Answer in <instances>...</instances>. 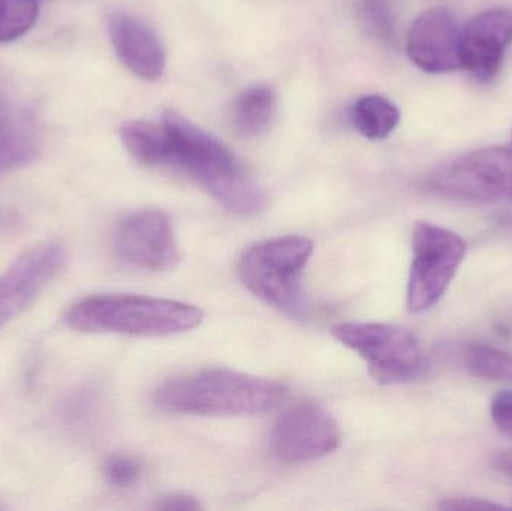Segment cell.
Segmentation results:
<instances>
[{
    "label": "cell",
    "instance_id": "cell-1",
    "mask_svg": "<svg viewBox=\"0 0 512 511\" xmlns=\"http://www.w3.org/2000/svg\"><path fill=\"white\" fill-rule=\"evenodd\" d=\"M162 125L170 138L167 165L185 171L234 215L254 216L265 209L264 189L218 138L173 110L165 111Z\"/></svg>",
    "mask_w": 512,
    "mask_h": 511
},
{
    "label": "cell",
    "instance_id": "cell-2",
    "mask_svg": "<svg viewBox=\"0 0 512 511\" xmlns=\"http://www.w3.org/2000/svg\"><path fill=\"white\" fill-rule=\"evenodd\" d=\"M288 396L280 383L230 369H204L159 387V411L182 416H259L276 410Z\"/></svg>",
    "mask_w": 512,
    "mask_h": 511
},
{
    "label": "cell",
    "instance_id": "cell-3",
    "mask_svg": "<svg viewBox=\"0 0 512 511\" xmlns=\"http://www.w3.org/2000/svg\"><path fill=\"white\" fill-rule=\"evenodd\" d=\"M198 306L135 294H96L71 306L66 323L83 333L167 338L203 323Z\"/></svg>",
    "mask_w": 512,
    "mask_h": 511
},
{
    "label": "cell",
    "instance_id": "cell-4",
    "mask_svg": "<svg viewBox=\"0 0 512 511\" xmlns=\"http://www.w3.org/2000/svg\"><path fill=\"white\" fill-rule=\"evenodd\" d=\"M312 254L313 243L307 237H276L243 251L237 270L243 285L259 300L289 317H301L307 309L301 276Z\"/></svg>",
    "mask_w": 512,
    "mask_h": 511
},
{
    "label": "cell",
    "instance_id": "cell-5",
    "mask_svg": "<svg viewBox=\"0 0 512 511\" xmlns=\"http://www.w3.org/2000/svg\"><path fill=\"white\" fill-rule=\"evenodd\" d=\"M334 338L355 351L369 374L385 386L411 383L429 368L426 353L414 333L384 323H343L331 330Z\"/></svg>",
    "mask_w": 512,
    "mask_h": 511
},
{
    "label": "cell",
    "instance_id": "cell-6",
    "mask_svg": "<svg viewBox=\"0 0 512 511\" xmlns=\"http://www.w3.org/2000/svg\"><path fill=\"white\" fill-rule=\"evenodd\" d=\"M466 249L465 240L454 231L430 222L415 225L406 293L409 311H429L444 297L463 263Z\"/></svg>",
    "mask_w": 512,
    "mask_h": 511
},
{
    "label": "cell",
    "instance_id": "cell-7",
    "mask_svg": "<svg viewBox=\"0 0 512 511\" xmlns=\"http://www.w3.org/2000/svg\"><path fill=\"white\" fill-rule=\"evenodd\" d=\"M439 197L465 203H490L512 197V144L475 150L441 165L427 179Z\"/></svg>",
    "mask_w": 512,
    "mask_h": 511
},
{
    "label": "cell",
    "instance_id": "cell-8",
    "mask_svg": "<svg viewBox=\"0 0 512 511\" xmlns=\"http://www.w3.org/2000/svg\"><path fill=\"white\" fill-rule=\"evenodd\" d=\"M340 428L321 405L303 402L277 419L271 431V449L288 464L315 461L330 455L340 444Z\"/></svg>",
    "mask_w": 512,
    "mask_h": 511
},
{
    "label": "cell",
    "instance_id": "cell-9",
    "mask_svg": "<svg viewBox=\"0 0 512 511\" xmlns=\"http://www.w3.org/2000/svg\"><path fill=\"white\" fill-rule=\"evenodd\" d=\"M114 249L125 263L149 272H168L182 260L170 219L159 210L123 219L114 233Z\"/></svg>",
    "mask_w": 512,
    "mask_h": 511
},
{
    "label": "cell",
    "instance_id": "cell-10",
    "mask_svg": "<svg viewBox=\"0 0 512 511\" xmlns=\"http://www.w3.org/2000/svg\"><path fill=\"white\" fill-rule=\"evenodd\" d=\"M65 263V246L45 242L24 252L0 275V329L38 299Z\"/></svg>",
    "mask_w": 512,
    "mask_h": 511
},
{
    "label": "cell",
    "instance_id": "cell-11",
    "mask_svg": "<svg viewBox=\"0 0 512 511\" xmlns=\"http://www.w3.org/2000/svg\"><path fill=\"white\" fill-rule=\"evenodd\" d=\"M406 51L429 74L457 71L462 68V29L448 9H429L409 29Z\"/></svg>",
    "mask_w": 512,
    "mask_h": 511
},
{
    "label": "cell",
    "instance_id": "cell-12",
    "mask_svg": "<svg viewBox=\"0 0 512 511\" xmlns=\"http://www.w3.org/2000/svg\"><path fill=\"white\" fill-rule=\"evenodd\" d=\"M511 41V11L498 8L475 15L462 30V68L477 80H492Z\"/></svg>",
    "mask_w": 512,
    "mask_h": 511
},
{
    "label": "cell",
    "instance_id": "cell-13",
    "mask_svg": "<svg viewBox=\"0 0 512 511\" xmlns=\"http://www.w3.org/2000/svg\"><path fill=\"white\" fill-rule=\"evenodd\" d=\"M42 146L44 134L35 111L0 83V176L32 164Z\"/></svg>",
    "mask_w": 512,
    "mask_h": 511
},
{
    "label": "cell",
    "instance_id": "cell-14",
    "mask_svg": "<svg viewBox=\"0 0 512 511\" xmlns=\"http://www.w3.org/2000/svg\"><path fill=\"white\" fill-rule=\"evenodd\" d=\"M111 44L120 62L137 77L156 81L167 65L164 47L156 33L131 15L116 12L108 21Z\"/></svg>",
    "mask_w": 512,
    "mask_h": 511
},
{
    "label": "cell",
    "instance_id": "cell-15",
    "mask_svg": "<svg viewBox=\"0 0 512 511\" xmlns=\"http://www.w3.org/2000/svg\"><path fill=\"white\" fill-rule=\"evenodd\" d=\"M120 137L128 152L146 165H167L170 158V138L164 125L132 120L123 123Z\"/></svg>",
    "mask_w": 512,
    "mask_h": 511
},
{
    "label": "cell",
    "instance_id": "cell-16",
    "mask_svg": "<svg viewBox=\"0 0 512 511\" xmlns=\"http://www.w3.org/2000/svg\"><path fill=\"white\" fill-rule=\"evenodd\" d=\"M276 95L270 87L255 86L245 90L233 105L234 129L243 137L262 134L276 113Z\"/></svg>",
    "mask_w": 512,
    "mask_h": 511
},
{
    "label": "cell",
    "instance_id": "cell-17",
    "mask_svg": "<svg viewBox=\"0 0 512 511\" xmlns=\"http://www.w3.org/2000/svg\"><path fill=\"white\" fill-rule=\"evenodd\" d=\"M351 122L364 137L370 140H382L399 125L400 111L384 96H361L352 105Z\"/></svg>",
    "mask_w": 512,
    "mask_h": 511
},
{
    "label": "cell",
    "instance_id": "cell-18",
    "mask_svg": "<svg viewBox=\"0 0 512 511\" xmlns=\"http://www.w3.org/2000/svg\"><path fill=\"white\" fill-rule=\"evenodd\" d=\"M466 366L478 378L512 383V354L489 345H469L465 354Z\"/></svg>",
    "mask_w": 512,
    "mask_h": 511
},
{
    "label": "cell",
    "instance_id": "cell-19",
    "mask_svg": "<svg viewBox=\"0 0 512 511\" xmlns=\"http://www.w3.org/2000/svg\"><path fill=\"white\" fill-rule=\"evenodd\" d=\"M38 18V0H0V42L26 35Z\"/></svg>",
    "mask_w": 512,
    "mask_h": 511
},
{
    "label": "cell",
    "instance_id": "cell-20",
    "mask_svg": "<svg viewBox=\"0 0 512 511\" xmlns=\"http://www.w3.org/2000/svg\"><path fill=\"white\" fill-rule=\"evenodd\" d=\"M360 15L364 26L381 41L393 39L396 30V15L390 0H363Z\"/></svg>",
    "mask_w": 512,
    "mask_h": 511
},
{
    "label": "cell",
    "instance_id": "cell-21",
    "mask_svg": "<svg viewBox=\"0 0 512 511\" xmlns=\"http://www.w3.org/2000/svg\"><path fill=\"white\" fill-rule=\"evenodd\" d=\"M143 473V464L134 456L114 455L104 464V476L114 488L125 489L134 485Z\"/></svg>",
    "mask_w": 512,
    "mask_h": 511
},
{
    "label": "cell",
    "instance_id": "cell-22",
    "mask_svg": "<svg viewBox=\"0 0 512 511\" xmlns=\"http://www.w3.org/2000/svg\"><path fill=\"white\" fill-rule=\"evenodd\" d=\"M490 414L496 428L512 440V390H502L493 396Z\"/></svg>",
    "mask_w": 512,
    "mask_h": 511
},
{
    "label": "cell",
    "instance_id": "cell-23",
    "mask_svg": "<svg viewBox=\"0 0 512 511\" xmlns=\"http://www.w3.org/2000/svg\"><path fill=\"white\" fill-rule=\"evenodd\" d=\"M439 509L447 511H480V510H504L501 504L492 503V501L483 500V498H450L444 503L439 504Z\"/></svg>",
    "mask_w": 512,
    "mask_h": 511
},
{
    "label": "cell",
    "instance_id": "cell-24",
    "mask_svg": "<svg viewBox=\"0 0 512 511\" xmlns=\"http://www.w3.org/2000/svg\"><path fill=\"white\" fill-rule=\"evenodd\" d=\"M155 509L162 511H195L200 510L201 506L191 495L171 494L167 495V497L159 498Z\"/></svg>",
    "mask_w": 512,
    "mask_h": 511
},
{
    "label": "cell",
    "instance_id": "cell-25",
    "mask_svg": "<svg viewBox=\"0 0 512 511\" xmlns=\"http://www.w3.org/2000/svg\"><path fill=\"white\" fill-rule=\"evenodd\" d=\"M495 467L498 468L501 473L512 477V450L498 455V458L495 459Z\"/></svg>",
    "mask_w": 512,
    "mask_h": 511
}]
</instances>
